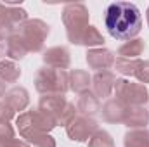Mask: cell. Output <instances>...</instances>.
<instances>
[{"label":"cell","instance_id":"6da1fadb","mask_svg":"<svg viewBox=\"0 0 149 147\" xmlns=\"http://www.w3.org/2000/svg\"><path fill=\"white\" fill-rule=\"evenodd\" d=\"M104 26L114 40H134L142 30V14L132 2H113L106 7Z\"/></svg>","mask_w":149,"mask_h":147},{"label":"cell","instance_id":"5b68a950","mask_svg":"<svg viewBox=\"0 0 149 147\" xmlns=\"http://www.w3.org/2000/svg\"><path fill=\"white\" fill-rule=\"evenodd\" d=\"M114 97L127 107H142L149 102V92L146 85L135 83L125 78H118L114 83Z\"/></svg>","mask_w":149,"mask_h":147},{"label":"cell","instance_id":"ac0fdd59","mask_svg":"<svg viewBox=\"0 0 149 147\" xmlns=\"http://www.w3.org/2000/svg\"><path fill=\"white\" fill-rule=\"evenodd\" d=\"M144 40L141 38H134L125 42L120 49H118V57H125V59H139V55L144 52Z\"/></svg>","mask_w":149,"mask_h":147},{"label":"cell","instance_id":"3957f363","mask_svg":"<svg viewBox=\"0 0 149 147\" xmlns=\"http://www.w3.org/2000/svg\"><path fill=\"white\" fill-rule=\"evenodd\" d=\"M35 88L42 95H64L70 90V74L64 69L43 66L35 74Z\"/></svg>","mask_w":149,"mask_h":147},{"label":"cell","instance_id":"e0dca14e","mask_svg":"<svg viewBox=\"0 0 149 147\" xmlns=\"http://www.w3.org/2000/svg\"><path fill=\"white\" fill-rule=\"evenodd\" d=\"M5 54H7V57H10V61L23 59L28 54V49H26L24 42L21 40V37L17 33H14L12 37L5 42Z\"/></svg>","mask_w":149,"mask_h":147},{"label":"cell","instance_id":"7a4b0ae2","mask_svg":"<svg viewBox=\"0 0 149 147\" xmlns=\"http://www.w3.org/2000/svg\"><path fill=\"white\" fill-rule=\"evenodd\" d=\"M19 135L23 139H26L28 144H33L42 133H49L52 128H56V121L47 116L43 111L40 109H31V111H24L17 116L16 119Z\"/></svg>","mask_w":149,"mask_h":147},{"label":"cell","instance_id":"83f0119b","mask_svg":"<svg viewBox=\"0 0 149 147\" xmlns=\"http://www.w3.org/2000/svg\"><path fill=\"white\" fill-rule=\"evenodd\" d=\"M135 78H137L139 83H142V85L149 83V61H142V59H141V64H139V68H137V71H135Z\"/></svg>","mask_w":149,"mask_h":147},{"label":"cell","instance_id":"277c9868","mask_svg":"<svg viewBox=\"0 0 149 147\" xmlns=\"http://www.w3.org/2000/svg\"><path fill=\"white\" fill-rule=\"evenodd\" d=\"M88 9L85 7V3H68L63 9V23L66 28V35L68 40L80 45V37L83 35V31L88 28Z\"/></svg>","mask_w":149,"mask_h":147},{"label":"cell","instance_id":"603a6c76","mask_svg":"<svg viewBox=\"0 0 149 147\" xmlns=\"http://www.w3.org/2000/svg\"><path fill=\"white\" fill-rule=\"evenodd\" d=\"M14 26L7 16V9H5V3H0V42H7L9 38L14 35Z\"/></svg>","mask_w":149,"mask_h":147},{"label":"cell","instance_id":"9a60e30c","mask_svg":"<svg viewBox=\"0 0 149 147\" xmlns=\"http://www.w3.org/2000/svg\"><path fill=\"white\" fill-rule=\"evenodd\" d=\"M76 111L81 116H94L95 112L101 111V101L92 94V92H85L80 95L78 102H76Z\"/></svg>","mask_w":149,"mask_h":147},{"label":"cell","instance_id":"d6986e66","mask_svg":"<svg viewBox=\"0 0 149 147\" xmlns=\"http://www.w3.org/2000/svg\"><path fill=\"white\" fill-rule=\"evenodd\" d=\"M125 147H149V132L146 128L130 130L125 133Z\"/></svg>","mask_w":149,"mask_h":147},{"label":"cell","instance_id":"7402d4cb","mask_svg":"<svg viewBox=\"0 0 149 147\" xmlns=\"http://www.w3.org/2000/svg\"><path fill=\"white\" fill-rule=\"evenodd\" d=\"M141 64V59H125V57H116L114 59V69L116 73L123 76H135V71Z\"/></svg>","mask_w":149,"mask_h":147},{"label":"cell","instance_id":"9c48e42d","mask_svg":"<svg viewBox=\"0 0 149 147\" xmlns=\"http://www.w3.org/2000/svg\"><path fill=\"white\" fill-rule=\"evenodd\" d=\"M87 64L90 69L95 71H108L114 64V54L104 47L88 49L87 50Z\"/></svg>","mask_w":149,"mask_h":147},{"label":"cell","instance_id":"ffe728a7","mask_svg":"<svg viewBox=\"0 0 149 147\" xmlns=\"http://www.w3.org/2000/svg\"><path fill=\"white\" fill-rule=\"evenodd\" d=\"M104 37L101 35V31L95 28V26H90L83 31V35L80 37V45H85V47H90V49H97V47H102L104 45Z\"/></svg>","mask_w":149,"mask_h":147},{"label":"cell","instance_id":"d6a6232c","mask_svg":"<svg viewBox=\"0 0 149 147\" xmlns=\"http://www.w3.org/2000/svg\"><path fill=\"white\" fill-rule=\"evenodd\" d=\"M146 16H148V24H149V7H148V12H146Z\"/></svg>","mask_w":149,"mask_h":147},{"label":"cell","instance_id":"30bf717a","mask_svg":"<svg viewBox=\"0 0 149 147\" xmlns=\"http://www.w3.org/2000/svg\"><path fill=\"white\" fill-rule=\"evenodd\" d=\"M43 62L49 68L54 69H68L71 64V57H70V50L66 47H50L43 52Z\"/></svg>","mask_w":149,"mask_h":147},{"label":"cell","instance_id":"f546056e","mask_svg":"<svg viewBox=\"0 0 149 147\" xmlns=\"http://www.w3.org/2000/svg\"><path fill=\"white\" fill-rule=\"evenodd\" d=\"M33 147H56V140L49 133H42L37 140L33 142Z\"/></svg>","mask_w":149,"mask_h":147},{"label":"cell","instance_id":"5bb4252c","mask_svg":"<svg viewBox=\"0 0 149 147\" xmlns=\"http://www.w3.org/2000/svg\"><path fill=\"white\" fill-rule=\"evenodd\" d=\"M123 123L130 128V130H139V128H146L149 123V111L142 107H127L125 112V119Z\"/></svg>","mask_w":149,"mask_h":147},{"label":"cell","instance_id":"cb8c5ba5","mask_svg":"<svg viewBox=\"0 0 149 147\" xmlns=\"http://www.w3.org/2000/svg\"><path fill=\"white\" fill-rule=\"evenodd\" d=\"M5 9H7V16L12 23L14 28H19L21 24H24L28 21V12L24 9H21L19 5H9L5 3Z\"/></svg>","mask_w":149,"mask_h":147},{"label":"cell","instance_id":"4dcf8cb0","mask_svg":"<svg viewBox=\"0 0 149 147\" xmlns=\"http://www.w3.org/2000/svg\"><path fill=\"white\" fill-rule=\"evenodd\" d=\"M3 147H31L26 140H19V139H12V140H9L7 144Z\"/></svg>","mask_w":149,"mask_h":147},{"label":"cell","instance_id":"4fadbf2b","mask_svg":"<svg viewBox=\"0 0 149 147\" xmlns=\"http://www.w3.org/2000/svg\"><path fill=\"white\" fill-rule=\"evenodd\" d=\"M101 112H102V118L108 123H123L127 106L121 101H118L116 97H113V99H108L104 102V106L101 107Z\"/></svg>","mask_w":149,"mask_h":147},{"label":"cell","instance_id":"4316f807","mask_svg":"<svg viewBox=\"0 0 149 147\" xmlns=\"http://www.w3.org/2000/svg\"><path fill=\"white\" fill-rule=\"evenodd\" d=\"M16 139L14 137V128L9 123H0V147H3L9 140Z\"/></svg>","mask_w":149,"mask_h":147},{"label":"cell","instance_id":"836d02e7","mask_svg":"<svg viewBox=\"0 0 149 147\" xmlns=\"http://www.w3.org/2000/svg\"><path fill=\"white\" fill-rule=\"evenodd\" d=\"M0 55H2V43H0Z\"/></svg>","mask_w":149,"mask_h":147},{"label":"cell","instance_id":"f1b7e54d","mask_svg":"<svg viewBox=\"0 0 149 147\" xmlns=\"http://www.w3.org/2000/svg\"><path fill=\"white\" fill-rule=\"evenodd\" d=\"M14 111L10 109L3 101H0V123H9L12 118H14Z\"/></svg>","mask_w":149,"mask_h":147},{"label":"cell","instance_id":"8992f818","mask_svg":"<svg viewBox=\"0 0 149 147\" xmlns=\"http://www.w3.org/2000/svg\"><path fill=\"white\" fill-rule=\"evenodd\" d=\"M49 33H50L49 24L42 19H28L24 24L17 28V35L24 42L28 52H40Z\"/></svg>","mask_w":149,"mask_h":147},{"label":"cell","instance_id":"2e32d148","mask_svg":"<svg viewBox=\"0 0 149 147\" xmlns=\"http://www.w3.org/2000/svg\"><path fill=\"white\" fill-rule=\"evenodd\" d=\"M70 88L76 94H85L88 92V88L92 87V78L85 69H73L70 71Z\"/></svg>","mask_w":149,"mask_h":147},{"label":"cell","instance_id":"52a82bcc","mask_svg":"<svg viewBox=\"0 0 149 147\" xmlns=\"http://www.w3.org/2000/svg\"><path fill=\"white\" fill-rule=\"evenodd\" d=\"M97 121L90 116H76L73 121L66 126L68 137L74 142H87L97 132Z\"/></svg>","mask_w":149,"mask_h":147},{"label":"cell","instance_id":"484cf974","mask_svg":"<svg viewBox=\"0 0 149 147\" xmlns=\"http://www.w3.org/2000/svg\"><path fill=\"white\" fill-rule=\"evenodd\" d=\"M74 118H76V107H74L71 102H68L66 107H64V111L61 112L59 119H57V125H61V126H68Z\"/></svg>","mask_w":149,"mask_h":147},{"label":"cell","instance_id":"44dd1931","mask_svg":"<svg viewBox=\"0 0 149 147\" xmlns=\"http://www.w3.org/2000/svg\"><path fill=\"white\" fill-rule=\"evenodd\" d=\"M21 76V68L14 61H0V80L5 83H16Z\"/></svg>","mask_w":149,"mask_h":147},{"label":"cell","instance_id":"d4e9b609","mask_svg":"<svg viewBox=\"0 0 149 147\" xmlns=\"http://www.w3.org/2000/svg\"><path fill=\"white\" fill-rule=\"evenodd\" d=\"M88 147H114L111 135L106 132V130H97L90 140H88Z\"/></svg>","mask_w":149,"mask_h":147},{"label":"cell","instance_id":"8fae6325","mask_svg":"<svg viewBox=\"0 0 149 147\" xmlns=\"http://www.w3.org/2000/svg\"><path fill=\"white\" fill-rule=\"evenodd\" d=\"M66 104H68V101L64 95H43V97H40L38 109L43 111L47 116H50L57 125V119H59L61 112L64 111Z\"/></svg>","mask_w":149,"mask_h":147},{"label":"cell","instance_id":"ba28073f","mask_svg":"<svg viewBox=\"0 0 149 147\" xmlns=\"http://www.w3.org/2000/svg\"><path fill=\"white\" fill-rule=\"evenodd\" d=\"M116 74L113 71H97L92 78V94L97 99H108L114 90V83H116Z\"/></svg>","mask_w":149,"mask_h":147},{"label":"cell","instance_id":"1f68e13d","mask_svg":"<svg viewBox=\"0 0 149 147\" xmlns=\"http://www.w3.org/2000/svg\"><path fill=\"white\" fill-rule=\"evenodd\" d=\"M7 94V88H5V81H2L0 80V97H3Z\"/></svg>","mask_w":149,"mask_h":147},{"label":"cell","instance_id":"7c38bea8","mask_svg":"<svg viewBox=\"0 0 149 147\" xmlns=\"http://www.w3.org/2000/svg\"><path fill=\"white\" fill-rule=\"evenodd\" d=\"M3 102L14 112H21L30 104V94H28V90L24 87H12L3 95Z\"/></svg>","mask_w":149,"mask_h":147}]
</instances>
